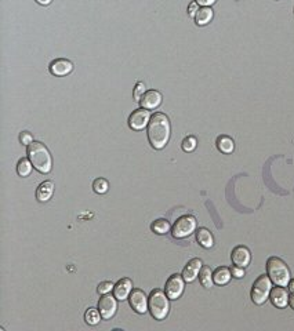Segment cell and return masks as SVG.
<instances>
[{"label":"cell","instance_id":"obj_13","mask_svg":"<svg viewBox=\"0 0 294 331\" xmlns=\"http://www.w3.org/2000/svg\"><path fill=\"white\" fill-rule=\"evenodd\" d=\"M231 260L232 264L240 268H246L250 261H252V254H250V250L245 246H238L232 250V254H231Z\"/></svg>","mask_w":294,"mask_h":331},{"label":"cell","instance_id":"obj_6","mask_svg":"<svg viewBox=\"0 0 294 331\" xmlns=\"http://www.w3.org/2000/svg\"><path fill=\"white\" fill-rule=\"evenodd\" d=\"M196 225L198 221L193 215H182L177 219L174 225L171 226V235L174 239H185L193 232H196Z\"/></svg>","mask_w":294,"mask_h":331},{"label":"cell","instance_id":"obj_22","mask_svg":"<svg viewBox=\"0 0 294 331\" xmlns=\"http://www.w3.org/2000/svg\"><path fill=\"white\" fill-rule=\"evenodd\" d=\"M217 148L222 154H232L235 148V144L232 141V138H229L227 136H221L217 138Z\"/></svg>","mask_w":294,"mask_h":331},{"label":"cell","instance_id":"obj_1","mask_svg":"<svg viewBox=\"0 0 294 331\" xmlns=\"http://www.w3.org/2000/svg\"><path fill=\"white\" fill-rule=\"evenodd\" d=\"M148 141L153 149L160 151L168 144L171 134V124L166 113L155 112L148 124Z\"/></svg>","mask_w":294,"mask_h":331},{"label":"cell","instance_id":"obj_12","mask_svg":"<svg viewBox=\"0 0 294 331\" xmlns=\"http://www.w3.org/2000/svg\"><path fill=\"white\" fill-rule=\"evenodd\" d=\"M202 266H203V262L200 258H192L191 261H188V264L184 266L182 273H181L186 283H192L193 280L198 278Z\"/></svg>","mask_w":294,"mask_h":331},{"label":"cell","instance_id":"obj_27","mask_svg":"<svg viewBox=\"0 0 294 331\" xmlns=\"http://www.w3.org/2000/svg\"><path fill=\"white\" fill-rule=\"evenodd\" d=\"M196 145H198V141H196V138L192 136H188L185 137L184 140H182V144H181V148L184 152H192L196 148Z\"/></svg>","mask_w":294,"mask_h":331},{"label":"cell","instance_id":"obj_18","mask_svg":"<svg viewBox=\"0 0 294 331\" xmlns=\"http://www.w3.org/2000/svg\"><path fill=\"white\" fill-rule=\"evenodd\" d=\"M232 278V272L227 266H218L216 271L213 272V279L217 286H224L228 284L229 280Z\"/></svg>","mask_w":294,"mask_h":331},{"label":"cell","instance_id":"obj_23","mask_svg":"<svg viewBox=\"0 0 294 331\" xmlns=\"http://www.w3.org/2000/svg\"><path fill=\"white\" fill-rule=\"evenodd\" d=\"M150 229H152V232H155L156 235H166V233H168L170 229H171V225H170L167 219L159 218L152 222Z\"/></svg>","mask_w":294,"mask_h":331},{"label":"cell","instance_id":"obj_16","mask_svg":"<svg viewBox=\"0 0 294 331\" xmlns=\"http://www.w3.org/2000/svg\"><path fill=\"white\" fill-rule=\"evenodd\" d=\"M133 291V282L130 279L123 278L118 280V283L115 284L114 287V296L119 300V301H125L129 300V296Z\"/></svg>","mask_w":294,"mask_h":331},{"label":"cell","instance_id":"obj_20","mask_svg":"<svg viewBox=\"0 0 294 331\" xmlns=\"http://www.w3.org/2000/svg\"><path fill=\"white\" fill-rule=\"evenodd\" d=\"M199 282L203 286L204 289H211L214 284V279H213V271L210 266L203 265L200 272H199Z\"/></svg>","mask_w":294,"mask_h":331},{"label":"cell","instance_id":"obj_2","mask_svg":"<svg viewBox=\"0 0 294 331\" xmlns=\"http://www.w3.org/2000/svg\"><path fill=\"white\" fill-rule=\"evenodd\" d=\"M26 155L30 163L33 165V168L42 174H48L53 168V159L47 147L40 141H33L28 145Z\"/></svg>","mask_w":294,"mask_h":331},{"label":"cell","instance_id":"obj_11","mask_svg":"<svg viewBox=\"0 0 294 331\" xmlns=\"http://www.w3.org/2000/svg\"><path fill=\"white\" fill-rule=\"evenodd\" d=\"M48 69H50V73L54 76H68L73 71V64L69 59L57 58L50 64Z\"/></svg>","mask_w":294,"mask_h":331},{"label":"cell","instance_id":"obj_33","mask_svg":"<svg viewBox=\"0 0 294 331\" xmlns=\"http://www.w3.org/2000/svg\"><path fill=\"white\" fill-rule=\"evenodd\" d=\"M196 3H198L199 6L202 7H210L211 4H214L217 0H195Z\"/></svg>","mask_w":294,"mask_h":331},{"label":"cell","instance_id":"obj_7","mask_svg":"<svg viewBox=\"0 0 294 331\" xmlns=\"http://www.w3.org/2000/svg\"><path fill=\"white\" fill-rule=\"evenodd\" d=\"M185 289V280L182 278V275L174 273L167 279L166 286H164V293L167 294L170 300H178Z\"/></svg>","mask_w":294,"mask_h":331},{"label":"cell","instance_id":"obj_30","mask_svg":"<svg viewBox=\"0 0 294 331\" xmlns=\"http://www.w3.org/2000/svg\"><path fill=\"white\" fill-rule=\"evenodd\" d=\"M19 141H21V144H24V145L28 147L29 144L33 142V137H32V134L28 133V131H24V133H21V136H19Z\"/></svg>","mask_w":294,"mask_h":331},{"label":"cell","instance_id":"obj_29","mask_svg":"<svg viewBox=\"0 0 294 331\" xmlns=\"http://www.w3.org/2000/svg\"><path fill=\"white\" fill-rule=\"evenodd\" d=\"M144 94H145V84L143 82H137L136 87H134V100L137 101V102H140Z\"/></svg>","mask_w":294,"mask_h":331},{"label":"cell","instance_id":"obj_4","mask_svg":"<svg viewBox=\"0 0 294 331\" xmlns=\"http://www.w3.org/2000/svg\"><path fill=\"white\" fill-rule=\"evenodd\" d=\"M148 309L150 316L155 320L166 319V316L170 312V298L167 294L160 289L152 290L148 301Z\"/></svg>","mask_w":294,"mask_h":331},{"label":"cell","instance_id":"obj_5","mask_svg":"<svg viewBox=\"0 0 294 331\" xmlns=\"http://www.w3.org/2000/svg\"><path fill=\"white\" fill-rule=\"evenodd\" d=\"M272 290V280L268 275H261L252 286V301L256 305H263L270 298Z\"/></svg>","mask_w":294,"mask_h":331},{"label":"cell","instance_id":"obj_26","mask_svg":"<svg viewBox=\"0 0 294 331\" xmlns=\"http://www.w3.org/2000/svg\"><path fill=\"white\" fill-rule=\"evenodd\" d=\"M93 189H94V192L98 193V195L107 193L109 189L108 181H107L105 178H97V179H94V182H93Z\"/></svg>","mask_w":294,"mask_h":331},{"label":"cell","instance_id":"obj_28","mask_svg":"<svg viewBox=\"0 0 294 331\" xmlns=\"http://www.w3.org/2000/svg\"><path fill=\"white\" fill-rule=\"evenodd\" d=\"M114 287L115 284L112 282H101V283L98 284V287H97V293L104 296V294H108L111 291H114Z\"/></svg>","mask_w":294,"mask_h":331},{"label":"cell","instance_id":"obj_9","mask_svg":"<svg viewBox=\"0 0 294 331\" xmlns=\"http://www.w3.org/2000/svg\"><path fill=\"white\" fill-rule=\"evenodd\" d=\"M148 301H149V297L147 296L141 289H133L130 296H129L130 307L133 308L134 312H137L140 315H144L147 314V311H149L148 309Z\"/></svg>","mask_w":294,"mask_h":331},{"label":"cell","instance_id":"obj_8","mask_svg":"<svg viewBox=\"0 0 294 331\" xmlns=\"http://www.w3.org/2000/svg\"><path fill=\"white\" fill-rule=\"evenodd\" d=\"M150 120V113L145 108H138L129 116V127L134 131H141L148 127Z\"/></svg>","mask_w":294,"mask_h":331},{"label":"cell","instance_id":"obj_36","mask_svg":"<svg viewBox=\"0 0 294 331\" xmlns=\"http://www.w3.org/2000/svg\"><path fill=\"white\" fill-rule=\"evenodd\" d=\"M289 305L292 307V309H294V293H292V296L289 298Z\"/></svg>","mask_w":294,"mask_h":331},{"label":"cell","instance_id":"obj_21","mask_svg":"<svg viewBox=\"0 0 294 331\" xmlns=\"http://www.w3.org/2000/svg\"><path fill=\"white\" fill-rule=\"evenodd\" d=\"M213 19V10L210 7H202L199 8L196 15H195V22L199 26H203V25H207Z\"/></svg>","mask_w":294,"mask_h":331},{"label":"cell","instance_id":"obj_19","mask_svg":"<svg viewBox=\"0 0 294 331\" xmlns=\"http://www.w3.org/2000/svg\"><path fill=\"white\" fill-rule=\"evenodd\" d=\"M196 242L203 248H211L214 244V237L211 232L206 228H199L196 231Z\"/></svg>","mask_w":294,"mask_h":331},{"label":"cell","instance_id":"obj_15","mask_svg":"<svg viewBox=\"0 0 294 331\" xmlns=\"http://www.w3.org/2000/svg\"><path fill=\"white\" fill-rule=\"evenodd\" d=\"M289 298H290V296H289L288 290L282 286H278V287H274L271 290L270 300L274 307L279 308V309L286 308L289 305Z\"/></svg>","mask_w":294,"mask_h":331},{"label":"cell","instance_id":"obj_14","mask_svg":"<svg viewBox=\"0 0 294 331\" xmlns=\"http://www.w3.org/2000/svg\"><path fill=\"white\" fill-rule=\"evenodd\" d=\"M162 94L157 90H148L143 95V98L140 101V105L145 108V109H148V111H153V109H156L162 104Z\"/></svg>","mask_w":294,"mask_h":331},{"label":"cell","instance_id":"obj_3","mask_svg":"<svg viewBox=\"0 0 294 331\" xmlns=\"http://www.w3.org/2000/svg\"><path fill=\"white\" fill-rule=\"evenodd\" d=\"M267 275L270 276L272 283H275L276 286H282V287H288L289 282L292 280L289 266L279 257H270L268 258V261H267Z\"/></svg>","mask_w":294,"mask_h":331},{"label":"cell","instance_id":"obj_10","mask_svg":"<svg viewBox=\"0 0 294 331\" xmlns=\"http://www.w3.org/2000/svg\"><path fill=\"white\" fill-rule=\"evenodd\" d=\"M118 309V298L111 294H104L98 301V311L101 312L102 319L109 320L114 318Z\"/></svg>","mask_w":294,"mask_h":331},{"label":"cell","instance_id":"obj_32","mask_svg":"<svg viewBox=\"0 0 294 331\" xmlns=\"http://www.w3.org/2000/svg\"><path fill=\"white\" fill-rule=\"evenodd\" d=\"M198 10H199L198 3H196V1H193V3H191V4H189V7H188V14H189L191 17L195 18V15H196Z\"/></svg>","mask_w":294,"mask_h":331},{"label":"cell","instance_id":"obj_34","mask_svg":"<svg viewBox=\"0 0 294 331\" xmlns=\"http://www.w3.org/2000/svg\"><path fill=\"white\" fill-rule=\"evenodd\" d=\"M53 0H36V3H39L40 6H48Z\"/></svg>","mask_w":294,"mask_h":331},{"label":"cell","instance_id":"obj_17","mask_svg":"<svg viewBox=\"0 0 294 331\" xmlns=\"http://www.w3.org/2000/svg\"><path fill=\"white\" fill-rule=\"evenodd\" d=\"M54 192V182L53 181H44L42 182L36 189V199L40 203H46L51 199Z\"/></svg>","mask_w":294,"mask_h":331},{"label":"cell","instance_id":"obj_24","mask_svg":"<svg viewBox=\"0 0 294 331\" xmlns=\"http://www.w3.org/2000/svg\"><path fill=\"white\" fill-rule=\"evenodd\" d=\"M101 312L96 309V308H89L87 311H86V314H84V320H86V323L90 326H96L100 323V320H101Z\"/></svg>","mask_w":294,"mask_h":331},{"label":"cell","instance_id":"obj_25","mask_svg":"<svg viewBox=\"0 0 294 331\" xmlns=\"http://www.w3.org/2000/svg\"><path fill=\"white\" fill-rule=\"evenodd\" d=\"M33 165L30 163L29 159H22L18 160V165H17V172H18L19 177H29L30 172H32Z\"/></svg>","mask_w":294,"mask_h":331},{"label":"cell","instance_id":"obj_35","mask_svg":"<svg viewBox=\"0 0 294 331\" xmlns=\"http://www.w3.org/2000/svg\"><path fill=\"white\" fill-rule=\"evenodd\" d=\"M289 291H290V293H294V279H292V280H290V282H289Z\"/></svg>","mask_w":294,"mask_h":331},{"label":"cell","instance_id":"obj_31","mask_svg":"<svg viewBox=\"0 0 294 331\" xmlns=\"http://www.w3.org/2000/svg\"><path fill=\"white\" fill-rule=\"evenodd\" d=\"M231 272H232V278L242 279L245 276V268H240V266L234 265L231 268Z\"/></svg>","mask_w":294,"mask_h":331}]
</instances>
